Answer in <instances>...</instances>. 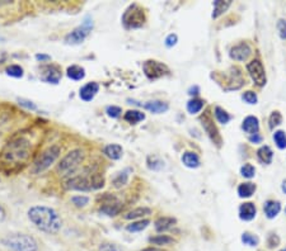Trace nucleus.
Masks as SVG:
<instances>
[{"instance_id": "nucleus-47", "label": "nucleus", "mask_w": 286, "mask_h": 251, "mask_svg": "<svg viewBox=\"0 0 286 251\" xmlns=\"http://www.w3.org/2000/svg\"><path fill=\"white\" fill-rule=\"evenodd\" d=\"M279 243H280V240H279V237L276 236V235H271L269 239V245L270 248H274V246H278Z\"/></svg>"}, {"instance_id": "nucleus-24", "label": "nucleus", "mask_w": 286, "mask_h": 251, "mask_svg": "<svg viewBox=\"0 0 286 251\" xmlns=\"http://www.w3.org/2000/svg\"><path fill=\"white\" fill-rule=\"evenodd\" d=\"M230 4H232L230 0H227V1H223V0H216V1H214L213 18H218L219 15H222L224 11H227V9L229 8Z\"/></svg>"}, {"instance_id": "nucleus-38", "label": "nucleus", "mask_w": 286, "mask_h": 251, "mask_svg": "<svg viewBox=\"0 0 286 251\" xmlns=\"http://www.w3.org/2000/svg\"><path fill=\"white\" fill-rule=\"evenodd\" d=\"M274 139H275L276 145L279 148H285L286 147V134L283 131H278L274 134Z\"/></svg>"}, {"instance_id": "nucleus-27", "label": "nucleus", "mask_w": 286, "mask_h": 251, "mask_svg": "<svg viewBox=\"0 0 286 251\" xmlns=\"http://www.w3.org/2000/svg\"><path fill=\"white\" fill-rule=\"evenodd\" d=\"M258 159L261 160L265 164H270L272 161V157H274V153H272V150L269 147V146H262L260 150L257 151Z\"/></svg>"}, {"instance_id": "nucleus-1", "label": "nucleus", "mask_w": 286, "mask_h": 251, "mask_svg": "<svg viewBox=\"0 0 286 251\" xmlns=\"http://www.w3.org/2000/svg\"><path fill=\"white\" fill-rule=\"evenodd\" d=\"M28 218L39 231L55 235L61 230L62 220L51 207L33 206L28 209Z\"/></svg>"}, {"instance_id": "nucleus-43", "label": "nucleus", "mask_w": 286, "mask_h": 251, "mask_svg": "<svg viewBox=\"0 0 286 251\" xmlns=\"http://www.w3.org/2000/svg\"><path fill=\"white\" fill-rule=\"evenodd\" d=\"M243 99L247 102L248 104H256L257 103V95L253 92H246L243 94Z\"/></svg>"}, {"instance_id": "nucleus-36", "label": "nucleus", "mask_w": 286, "mask_h": 251, "mask_svg": "<svg viewBox=\"0 0 286 251\" xmlns=\"http://www.w3.org/2000/svg\"><path fill=\"white\" fill-rule=\"evenodd\" d=\"M215 116L216 120L219 121L220 123H223V125H225V123H228L230 121V116L228 115L224 109L220 108V107H216L215 108Z\"/></svg>"}, {"instance_id": "nucleus-22", "label": "nucleus", "mask_w": 286, "mask_h": 251, "mask_svg": "<svg viewBox=\"0 0 286 251\" xmlns=\"http://www.w3.org/2000/svg\"><path fill=\"white\" fill-rule=\"evenodd\" d=\"M152 215V209L146 208V207H139L132 211H130L127 215H125L126 220H138V218H143L144 216Z\"/></svg>"}, {"instance_id": "nucleus-54", "label": "nucleus", "mask_w": 286, "mask_h": 251, "mask_svg": "<svg viewBox=\"0 0 286 251\" xmlns=\"http://www.w3.org/2000/svg\"><path fill=\"white\" fill-rule=\"evenodd\" d=\"M281 251H286V249H283V250H281Z\"/></svg>"}, {"instance_id": "nucleus-21", "label": "nucleus", "mask_w": 286, "mask_h": 251, "mask_svg": "<svg viewBox=\"0 0 286 251\" xmlns=\"http://www.w3.org/2000/svg\"><path fill=\"white\" fill-rule=\"evenodd\" d=\"M243 129L244 132H247L250 134H256L258 132V128H260V125H258V120L253 116H250L246 120L243 121Z\"/></svg>"}, {"instance_id": "nucleus-6", "label": "nucleus", "mask_w": 286, "mask_h": 251, "mask_svg": "<svg viewBox=\"0 0 286 251\" xmlns=\"http://www.w3.org/2000/svg\"><path fill=\"white\" fill-rule=\"evenodd\" d=\"M122 23L127 29H135V28L143 27L144 23H145L144 10L138 4H132L125 10L124 15H122Z\"/></svg>"}, {"instance_id": "nucleus-41", "label": "nucleus", "mask_w": 286, "mask_h": 251, "mask_svg": "<svg viewBox=\"0 0 286 251\" xmlns=\"http://www.w3.org/2000/svg\"><path fill=\"white\" fill-rule=\"evenodd\" d=\"M18 103H19V106H22L23 108L28 109V111H36L37 109V106L33 103L32 101H29V99H24V98H18L17 99Z\"/></svg>"}, {"instance_id": "nucleus-45", "label": "nucleus", "mask_w": 286, "mask_h": 251, "mask_svg": "<svg viewBox=\"0 0 286 251\" xmlns=\"http://www.w3.org/2000/svg\"><path fill=\"white\" fill-rule=\"evenodd\" d=\"M278 29H279V33H280L281 38H286V22L285 20H283V19L279 20Z\"/></svg>"}, {"instance_id": "nucleus-29", "label": "nucleus", "mask_w": 286, "mask_h": 251, "mask_svg": "<svg viewBox=\"0 0 286 251\" xmlns=\"http://www.w3.org/2000/svg\"><path fill=\"white\" fill-rule=\"evenodd\" d=\"M149 223H150V221L149 220L135 221V222L127 225L126 230L129 232H140V231H143V230H145L146 227L149 226Z\"/></svg>"}, {"instance_id": "nucleus-18", "label": "nucleus", "mask_w": 286, "mask_h": 251, "mask_svg": "<svg viewBox=\"0 0 286 251\" xmlns=\"http://www.w3.org/2000/svg\"><path fill=\"white\" fill-rule=\"evenodd\" d=\"M239 216L242 220L244 221H251L255 218L256 216V207L253 203H244L242 204L239 208Z\"/></svg>"}, {"instance_id": "nucleus-5", "label": "nucleus", "mask_w": 286, "mask_h": 251, "mask_svg": "<svg viewBox=\"0 0 286 251\" xmlns=\"http://www.w3.org/2000/svg\"><path fill=\"white\" fill-rule=\"evenodd\" d=\"M84 159V152L80 148H75V150L70 151L66 153L61 159V161L57 165V173L62 176L69 175L70 173H74L76 167L80 165V162Z\"/></svg>"}, {"instance_id": "nucleus-32", "label": "nucleus", "mask_w": 286, "mask_h": 251, "mask_svg": "<svg viewBox=\"0 0 286 251\" xmlns=\"http://www.w3.org/2000/svg\"><path fill=\"white\" fill-rule=\"evenodd\" d=\"M5 74L8 76H10V78L19 79L22 78L24 71H23V67L19 66V65H10V66H8L5 69Z\"/></svg>"}, {"instance_id": "nucleus-26", "label": "nucleus", "mask_w": 286, "mask_h": 251, "mask_svg": "<svg viewBox=\"0 0 286 251\" xmlns=\"http://www.w3.org/2000/svg\"><path fill=\"white\" fill-rule=\"evenodd\" d=\"M149 243L153 244V245L163 246V245H172L174 244V240L172 237L167 236V235H158L154 237H149Z\"/></svg>"}, {"instance_id": "nucleus-15", "label": "nucleus", "mask_w": 286, "mask_h": 251, "mask_svg": "<svg viewBox=\"0 0 286 251\" xmlns=\"http://www.w3.org/2000/svg\"><path fill=\"white\" fill-rule=\"evenodd\" d=\"M98 90H99L98 84L94 83V81H92V83L85 84L84 87L81 88L80 93H79V97H80L81 101L90 102V101H93V99H94V97L97 95Z\"/></svg>"}, {"instance_id": "nucleus-49", "label": "nucleus", "mask_w": 286, "mask_h": 251, "mask_svg": "<svg viewBox=\"0 0 286 251\" xmlns=\"http://www.w3.org/2000/svg\"><path fill=\"white\" fill-rule=\"evenodd\" d=\"M5 217H6L5 209H4V207L0 204V222H3V221L5 220Z\"/></svg>"}, {"instance_id": "nucleus-37", "label": "nucleus", "mask_w": 286, "mask_h": 251, "mask_svg": "<svg viewBox=\"0 0 286 251\" xmlns=\"http://www.w3.org/2000/svg\"><path fill=\"white\" fill-rule=\"evenodd\" d=\"M71 202H73V204L75 207L81 208V207H85L89 203V198L85 197V195H74L73 198H71Z\"/></svg>"}, {"instance_id": "nucleus-7", "label": "nucleus", "mask_w": 286, "mask_h": 251, "mask_svg": "<svg viewBox=\"0 0 286 251\" xmlns=\"http://www.w3.org/2000/svg\"><path fill=\"white\" fill-rule=\"evenodd\" d=\"M92 28H93L92 19H90V18H85L84 22L81 23L79 27L74 28L70 33L66 34V37H65V43L71 46L80 45V43H83V42L85 41V38L89 36Z\"/></svg>"}, {"instance_id": "nucleus-3", "label": "nucleus", "mask_w": 286, "mask_h": 251, "mask_svg": "<svg viewBox=\"0 0 286 251\" xmlns=\"http://www.w3.org/2000/svg\"><path fill=\"white\" fill-rule=\"evenodd\" d=\"M1 245L10 251H37L36 239L27 234H11L1 239Z\"/></svg>"}, {"instance_id": "nucleus-52", "label": "nucleus", "mask_w": 286, "mask_h": 251, "mask_svg": "<svg viewBox=\"0 0 286 251\" xmlns=\"http://www.w3.org/2000/svg\"><path fill=\"white\" fill-rule=\"evenodd\" d=\"M283 190L286 193V180L283 183Z\"/></svg>"}, {"instance_id": "nucleus-50", "label": "nucleus", "mask_w": 286, "mask_h": 251, "mask_svg": "<svg viewBox=\"0 0 286 251\" xmlns=\"http://www.w3.org/2000/svg\"><path fill=\"white\" fill-rule=\"evenodd\" d=\"M250 139H251V142H255V143H257V142H260V141H261V137H260V136H258L257 133H256L255 136H252V137H251Z\"/></svg>"}, {"instance_id": "nucleus-46", "label": "nucleus", "mask_w": 286, "mask_h": 251, "mask_svg": "<svg viewBox=\"0 0 286 251\" xmlns=\"http://www.w3.org/2000/svg\"><path fill=\"white\" fill-rule=\"evenodd\" d=\"M176 43H177L176 34H169V36L166 38V45L168 46V47H172V46H174Z\"/></svg>"}, {"instance_id": "nucleus-4", "label": "nucleus", "mask_w": 286, "mask_h": 251, "mask_svg": "<svg viewBox=\"0 0 286 251\" xmlns=\"http://www.w3.org/2000/svg\"><path fill=\"white\" fill-rule=\"evenodd\" d=\"M60 153H61V148L57 145H52L43 150L34 160L33 165H32V173L41 174L47 170L48 167L59 159Z\"/></svg>"}, {"instance_id": "nucleus-31", "label": "nucleus", "mask_w": 286, "mask_h": 251, "mask_svg": "<svg viewBox=\"0 0 286 251\" xmlns=\"http://www.w3.org/2000/svg\"><path fill=\"white\" fill-rule=\"evenodd\" d=\"M129 171L130 170H124V171H121V173H118L112 180L113 187L121 188V187H124V185H126L127 180H129Z\"/></svg>"}, {"instance_id": "nucleus-25", "label": "nucleus", "mask_w": 286, "mask_h": 251, "mask_svg": "<svg viewBox=\"0 0 286 251\" xmlns=\"http://www.w3.org/2000/svg\"><path fill=\"white\" fill-rule=\"evenodd\" d=\"M124 118L126 122L131 123V125H136V123H139L140 121L145 120V115L139 111H129L125 113Z\"/></svg>"}, {"instance_id": "nucleus-30", "label": "nucleus", "mask_w": 286, "mask_h": 251, "mask_svg": "<svg viewBox=\"0 0 286 251\" xmlns=\"http://www.w3.org/2000/svg\"><path fill=\"white\" fill-rule=\"evenodd\" d=\"M255 190H256V185L252 184V183H244V184L239 185L238 188V193L242 198H250V197H252Z\"/></svg>"}, {"instance_id": "nucleus-16", "label": "nucleus", "mask_w": 286, "mask_h": 251, "mask_svg": "<svg viewBox=\"0 0 286 251\" xmlns=\"http://www.w3.org/2000/svg\"><path fill=\"white\" fill-rule=\"evenodd\" d=\"M103 152L107 157H110L111 160H118L122 157V153H124V150L117 143H111V145H107L106 147L103 148Z\"/></svg>"}, {"instance_id": "nucleus-53", "label": "nucleus", "mask_w": 286, "mask_h": 251, "mask_svg": "<svg viewBox=\"0 0 286 251\" xmlns=\"http://www.w3.org/2000/svg\"><path fill=\"white\" fill-rule=\"evenodd\" d=\"M6 4H9V1H4V3H0V6H1V5H6Z\"/></svg>"}, {"instance_id": "nucleus-11", "label": "nucleus", "mask_w": 286, "mask_h": 251, "mask_svg": "<svg viewBox=\"0 0 286 251\" xmlns=\"http://www.w3.org/2000/svg\"><path fill=\"white\" fill-rule=\"evenodd\" d=\"M247 69L251 78L253 79V81L257 84L258 87H264L266 84V73H265L264 65L258 60H253L247 65Z\"/></svg>"}, {"instance_id": "nucleus-8", "label": "nucleus", "mask_w": 286, "mask_h": 251, "mask_svg": "<svg viewBox=\"0 0 286 251\" xmlns=\"http://www.w3.org/2000/svg\"><path fill=\"white\" fill-rule=\"evenodd\" d=\"M143 70L145 75L148 76L150 80H155L158 78H162V76L167 75L169 73V69L162 62L154 61V60H149L145 61L143 65Z\"/></svg>"}, {"instance_id": "nucleus-40", "label": "nucleus", "mask_w": 286, "mask_h": 251, "mask_svg": "<svg viewBox=\"0 0 286 251\" xmlns=\"http://www.w3.org/2000/svg\"><path fill=\"white\" fill-rule=\"evenodd\" d=\"M106 113H107V116H108V117L118 118L121 116V113H122V109H121L120 107L110 106V107H107Z\"/></svg>"}, {"instance_id": "nucleus-14", "label": "nucleus", "mask_w": 286, "mask_h": 251, "mask_svg": "<svg viewBox=\"0 0 286 251\" xmlns=\"http://www.w3.org/2000/svg\"><path fill=\"white\" fill-rule=\"evenodd\" d=\"M251 55V47L247 43H239V45L234 46L232 50H230V57L237 61H244L247 60Z\"/></svg>"}, {"instance_id": "nucleus-35", "label": "nucleus", "mask_w": 286, "mask_h": 251, "mask_svg": "<svg viewBox=\"0 0 286 251\" xmlns=\"http://www.w3.org/2000/svg\"><path fill=\"white\" fill-rule=\"evenodd\" d=\"M242 241L244 243V245L248 246H257L258 243H260L257 236H255V235L252 234H248V232L243 234V236H242Z\"/></svg>"}, {"instance_id": "nucleus-28", "label": "nucleus", "mask_w": 286, "mask_h": 251, "mask_svg": "<svg viewBox=\"0 0 286 251\" xmlns=\"http://www.w3.org/2000/svg\"><path fill=\"white\" fill-rule=\"evenodd\" d=\"M182 161L188 167H197L200 165L199 156L194 152H186L182 156Z\"/></svg>"}, {"instance_id": "nucleus-19", "label": "nucleus", "mask_w": 286, "mask_h": 251, "mask_svg": "<svg viewBox=\"0 0 286 251\" xmlns=\"http://www.w3.org/2000/svg\"><path fill=\"white\" fill-rule=\"evenodd\" d=\"M66 75H67V78L71 79V80L79 81V80H81V79H84L85 70H84V67L78 66V65H71V66L67 67Z\"/></svg>"}, {"instance_id": "nucleus-44", "label": "nucleus", "mask_w": 286, "mask_h": 251, "mask_svg": "<svg viewBox=\"0 0 286 251\" xmlns=\"http://www.w3.org/2000/svg\"><path fill=\"white\" fill-rule=\"evenodd\" d=\"M99 251H122L117 245L115 244H108V243H103L101 246H99Z\"/></svg>"}, {"instance_id": "nucleus-23", "label": "nucleus", "mask_w": 286, "mask_h": 251, "mask_svg": "<svg viewBox=\"0 0 286 251\" xmlns=\"http://www.w3.org/2000/svg\"><path fill=\"white\" fill-rule=\"evenodd\" d=\"M264 209H265V213H266L267 217L274 218L279 215V212H280V209H281V206L279 202L269 201V202H266V204H265Z\"/></svg>"}, {"instance_id": "nucleus-39", "label": "nucleus", "mask_w": 286, "mask_h": 251, "mask_svg": "<svg viewBox=\"0 0 286 251\" xmlns=\"http://www.w3.org/2000/svg\"><path fill=\"white\" fill-rule=\"evenodd\" d=\"M241 173H242V175L244 176V178L251 179V178H253V176H255L256 170H255V167H253L252 165L246 164V165H244V166H242Z\"/></svg>"}, {"instance_id": "nucleus-51", "label": "nucleus", "mask_w": 286, "mask_h": 251, "mask_svg": "<svg viewBox=\"0 0 286 251\" xmlns=\"http://www.w3.org/2000/svg\"><path fill=\"white\" fill-rule=\"evenodd\" d=\"M140 251H166V250H163V249H158V248H146Z\"/></svg>"}, {"instance_id": "nucleus-20", "label": "nucleus", "mask_w": 286, "mask_h": 251, "mask_svg": "<svg viewBox=\"0 0 286 251\" xmlns=\"http://www.w3.org/2000/svg\"><path fill=\"white\" fill-rule=\"evenodd\" d=\"M144 108H145L146 111L152 112V113H155V115H159V113H164V112L168 109V104L164 103V102L153 101L144 104Z\"/></svg>"}, {"instance_id": "nucleus-17", "label": "nucleus", "mask_w": 286, "mask_h": 251, "mask_svg": "<svg viewBox=\"0 0 286 251\" xmlns=\"http://www.w3.org/2000/svg\"><path fill=\"white\" fill-rule=\"evenodd\" d=\"M177 220L173 217H160L155 221V230L158 232H164L167 230H169L171 227H173L176 225Z\"/></svg>"}, {"instance_id": "nucleus-12", "label": "nucleus", "mask_w": 286, "mask_h": 251, "mask_svg": "<svg viewBox=\"0 0 286 251\" xmlns=\"http://www.w3.org/2000/svg\"><path fill=\"white\" fill-rule=\"evenodd\" d=\"M60 79H61V70L56 65H47L42 69V74H41V80L45 81L47 84H59Z\"/></svg>"}, {"instance_id": "nucleus-2", "label": "nucleus", "mask_w": 286, "mask_h": 251, "mask_svg": "<svg viewBox=\"0 0 286 251\" xmlns=\"http://www.w3.org/2000/svg\"><path fill=\"white\" fill-rule=\"evenodd\" d=\"M32 145L28 139L24 137L11 139L10 142L6 143L5 147L1 151L0 160L4 167H19L28 160L31 155Z\"/></svg>"}, {"instance_id": "nucleus-9", "label": "nucleus", "mask_w": 286, "mask_h": 251, "mask_svg": "<svg viewBox=\"0 0 286 251\" xmlns=\"http://www.w3.org/2000/svg\"><path fill=\"white\" fill-rule=\"evenodd\" d=\"M122 207L124 206H122V203L117 198H115L112 195H106V197H103L99 212L106 216H110V217H113V216H117L121 212Z\"/></svg>"}, {"instance_id": "nucleus-34", "label": "nucleus", "mask_w": 286, "mask_h": 251, "mask_svg": "<svg viewBox=\"0 0 286 251\" xmlns=\"http://www.w3.org/2000/svg\"><path fill=\"white\" fill-rule=\"evenodd\" d=\"M202 107H204V102H202L201 99H192V101L188 102V104H187L188 112L192 113V115H195V113L201 111Z\"/></svg>"}, {"instance_id": "nucleus-48", "label": "nucleus", "mask_w": 286, "mask_h": 251, "mask_svg": "<svg viewBox=\"0 0 286 251\" xmlns=\"http://www.w3.org/2000/svg\"><path fill=\"white\" fill-rule=\"evenodd\" d=\"M36 60L37 61H41V62H47L51 60V56L43 55V53H38V55H36Z\"/></svg>"}, {"instance_id": "nucleus-42", "label": "nucleus", "mask_w": 286, "mask_h": 251, "mask_svg": "<svg viewBox=\"0 0 286 251\" xmlns=\"http://www.w3.org/2000/svg\"><path fill=\"white\" fill-rule=\"evenodd\" d=\"M283 121V117L279 112H274L270 117V128H275L276 126H279Z\"/></svg>"}, {"instance_id": "nucleus-33", "label": "nucleus", "mask_w": 286, "mask_h": 251, "mask_svg": "<svg viewBox=\"0 0 286 251\" xmlns=\"http://www.w3.org/2000/svg\"><path fill=\"white\" fill-rule=\"evenodd\" d=\"M89 180L92 189H99V188H102L104 185V178L103 175L99 173H93L92 175H90Z\"/></svg>"}, {"instance_id": "nucleus-13", "label": "nucleus", "mask_w": 286, "mask_h": 251, "mask_svg": "<svg viewBox=\"0 0 286 251\" xmlns=\"http://www.w3.org/2000/svg\"><path fill=\"white\" fill-rule=\"evenodd\" d=\"M202 121V126H204V128H205L206 133L210 136V138L213 139L214 143H216L218 146L222 145V137H220L219 132H218V129H216V127L214 126L213 121H211V118L209 117L208 115H205L204 117L201 118Z\"/></svg>"}, {"instance_id": "nucleus-10", "label": "nucleus", "mask_w": 286, "mask_h": 251, "mask_svg": "<svg viewBox=\"0 0 286 251\" xmlns=\"http://www.w3.org/2000/svg\"><path fill=\"white\" fill-rule=\"evenodd\" d=\"M64 188L67 190H79V192H88V190L92 189L90 180L84 175L70 176L65 180Z\"/></svg>"}]
</instances>
